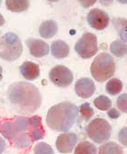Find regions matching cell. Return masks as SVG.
Instances as JSON below:
<instances>
[{
  "instance_id": "1",
  "label": "cell",
  "mask_w": 127,
  "mask_h": 154,
  "mask_svg": "<svg viewBox=\"0 0 127 154\" xmlns=\"http://www.w3.org/2000/svg\"><path fill=\"white\" fill-rule=\"evenodd\" d=\"M7 97L13 108L24 114L36 112L42 103L39 89L35 85L25 81L12 84L8 88Z\"/></svg>"
},
{
  "instance_id": "2",
  "label": "cell",
  "mask_w": 127,
  "mask_h": 154,
  "mask_svg": "<svg viewBox=\"0 0 127 154\" xmlns=\"http://www.w3.org/2000/svg\"><path fill=\"white\" fill-rule=\"evenodd\" d=\"M78 108L69 101H63L51 107L46 115L47 126L55 131L67 132L75 124Z\"/></svg>"
},
{
  "instance_id": "3",
  "label": "cell",
  "mask_w": 127,
  "mask_h": 154,
  "mask_svg": "<svg viewBox=\"0 0 127 154\" xmlns=\"http://www.w3.org/2000/svg\"><path fill=\"white\" fill-rule=\"evenodd\" d=\"M91 74L93 78L98 81L104 82L110 79L115 72V62L114 57L105 52L96 56L91 65Z\"/></svg>"
},
{
  "instance_id": "4",
  "label": "cell",
  "mask_w": 127,
  "mask_h": 154,
  "mask_svg": "<svg viewBox=\"0 0 127 154\" xmlns=\"http://www.w3.org/2000/svg\"><path fill=\"white\" fill-rule=\"evenodd\" d=\"M23 52L20 38L15 33L8 32L0 38V57L7 61L16 60Z\"/></svg>"
},
{
  "instance_id": "5",
  "label": "cell",
  "mask_w": 127,
  "mask_h": 154,
  "mask_svg": "<svg viewBox=\"0 0 127 154\" xmlns=\"http://www.w3.org/2000/svg\"><path fill=\"white\" fill-rule=\"evenodd\" d=\"M87 136L95 143H105L112 136V127L110 123L102 118H96L86 126Z\"/></svg>"
},
{
  "instance_id": "6",
  "label": "cell",
  "mask_w": 127,
  "mask_h": 154,
  "mask_svg": "<svg viewBox=\"0 0 127 154\" xmlns=\"http://www.w3.org/2000/svg\"><path fill=\"white\" fill-rule=\"evenodd\" d=\"M0 132L9 141H13L22 133L29 132L28 119L24 116L16 117L14 120H6L0 125Z\"/></svg>"
},
{
  "instance_id": "7",
  "label": "cell",
  "mask_w": 127,
  "mask_h": 154,
  "mask_svg": "<svg viewBox=\"0 0 127 154\" xmlns=\"http://www.w3.org/2000/svg\"><path fill=\"white\" fill-rule=\"evenodd\" d=\"M75 52L82 58H90L98 51L97 38L94 34L84 33L75 45Z\"/></svg>"
},
{
  "instance_id": "8",
  "label": "cell",
  "mask_w": 127,
  "mask_h": 154,
  "mask_svg": "<svg viewBox=\"0 0 127 154\" xmlns=\"http://www.w3.org/2000/svg\"><path fill=\"white\" fill-rule=\"evenodd\" d=\"M51 82L59 88H66L72 84L74 79L73 72L66 67L58 65L54 67L49 72Z\"/></svg>"
},
{
  "instance_id": "9",
  "label": "cell",
  "mask_w": 127,
  "mask_h": 154,
  "mask_svg": "<svg viewBox=\"0 0 127 154\" xmlns=\"http://www.w3.org/2000/svg\"><path fill=\"white\" fill-rule=\"evenodd\" d=\"M87 22L93 28L103 30L108 26L110 17L105 11L99 8H93L87 15Z\"/></svg>"
},
{
  "instance_id": "10",
  "label": "cell",
  "mask_w": 127,
  "mask_h": 154,
  "mask_svg": "<svg viewBox=\"0 0 127 154\" xmlns=\"http://www.w3.org/2000/svg\"><path fill=\"white\" fill-rule=\"evenodd\" d=\"M77 136L73 132H64L60 134L55 141V147L61 153H70L77 143Z\"/></svg>"
},
{
  "instance_id": "11",
  "label": "cell",
  "mask_w": 127,
  "mask_h": 154,
  "mask_svg": "<svg viewBox=\"0 0 127 154\" xmlns=\"http://www.w3.org/2000/svg\"><path fill=\"white\" fill-rule=\"evenodd\" d=\"M75 90L78 97L83 99H88L93 95L95 91V85L91 79L82 78L76 81Z\"/></svg>"
},
{
  "instance_id": "12",
  "label": "cell",
  "mask_w": 127,
  "mask_h": 154,
  "mask_svg": "<svg viewBox=\"0 0 127 154\" xmlns=\"http://www.w3.org/2000/svg\"><path fill=\"white\" fill-rule=\"evenodd\" d=\"M25 44L29 48L30 54L36 57H42L49 53L48 44L41 39L28 38L26 39Z\"/></svg>"
},
{
  "instance_id": "13",
  "label": "cell",
  "mask_w": 127,
  "mask_h": 154,
  "mask_svg": "<svg viewBox=\"0 0 127 154\" xmlns=\"http://www.w3.org/2000/svg\"><path fill=\"white\" fill-rule=\"evenodd\" d=\"M29 134L33 141L39 140L45 136V130L42 125V119L39 116H33L28 118Z\"/></svg>"
},
{
  "instance_id": "14",
  "label": "cell",
  "mask_w": 127,
  "mask_h": 154,
  "mask_svg": "<svg viewBox=\"0 0 127 154\" xmlns=\"http://www.w3.org/2000/svg\"><path fill=\"white\" fill-rule=\"evenodd\" d=\"M19 69L22 76L27 80H35L40 75L39 66L32 61H25L20 66Z\"/></svg>"
},
{
  "instance_id": "15",
  "label": "cell",
  "mask_w": 127,
  "mask_h": 154,
  "mask_svg": "<svg viewBox=\"0 0 127 154\" xmlns=\"http://www.w3.org/2000/svg\"><path fill=\"white\" fill-rule=\"evenodd\" d=\"M58 31L57 23L54 20L44 21L39 27V34L44 38H51L56 35Z\"/></svg>"
},
{
  "instance_id": "16",
  "label": "cell",
  "mask_w": 127,
  "mask_h": 154,
  "mask_svg": "<svg viewBox=\"0 0 127 154\" xmlns=\"http://www.w3.org/2000/svg\"><path fill=\"white\" fill-rule=\"evenodd\" d=\"M70 48L63 40H55L51 45V53L56 58H65L69 55Z\"/></svg>"
},
{
  "instance_id": "17",
  "label": "cell",
  "mask_w": 127,
  "mask_h": 154,
  "mask_svg": "<svg viewBox=\"0 0 127 154\" xmlns=\"http://www.w3.org/2000/svg\"><path fill=\"white\" fill-rule=\"evenodd\" d=\"M6 5L8 10L20 13L28 9L29 8V0H6Z\"/></svg>"
},
{
  "instance_id": "18",
  "label": "cell",
  "mask_w": 127,
  "mask_h": 154,
  "mask_svg": "<svg viewBox=\"0 0 127 154\" xmlns=\"http://www.w3.org/2000/svg\"><path fill=\"white\" fill-rule=\"evenodd\" d=\"M99 154H123L122 147L114 141H108L106 143L102 144L98 149Z\"/></svg>"
},
{
  "instance_id": "19",
  "label": "cell",
  "mask_w": 127,
  "mask_h": 154,
  "mask_svg": "<svg viewBox=\"0 0 127 154\" xmlns=\"http://www.w3.org/2000/svg\"><path fill=\"white\" fill-rule=\"evenodd\" d=\"M97 149L89 141H82L77 144L75 149V154H96Z\"/></svg>"
},
{
  "instance_id": "20",
  "label": "cell",
  "mask_w": 127,
  "mask_h": 154,
  "mask_svg": "<svg viewBox=\"0 0 127 154\" xmlns=\"http://www.w3.org/2000/svg\"><path fill=\"white\" fill-rule=\"evenodd\" d=\"M115 29L119 32L121 40L127 42V20L124 18H114L113 20Z\"/></svg>"
},
{
  "instance_id": "21",
  "label": "cell",
  "mask_w": 127,
  "mask_h": 154,
  "mask_svg": "<svg viewBox=\"0 0 127 154\" xmlns=\"http://www.w3.org/2000/svg\"><path fill=\"white\" fill-rule=\"evenodd\" d=\"M110 50L114 56L121 57L127 53V44L121 39L114 40L110 46Z\"/></svg>"
},
{
  "instance_id": "22",
  "label": "cell",
  "mask_w": 127,
  "mask_h": 154,
  "mask_svg": "<svg viewBox=\"0 0 127 154\" xmlns=\"http://www.w3.org/2000/svg\"><path fill=\"white\" fill-rule=\"evenodd\" d=\"M105 89L107 91V93L112 96L118 95L123 89V82L119 79H115V78L111 79L106 83Z\"/></svg>"
},
{
  "instance_id": "23",
  "label": "cell",
  "mask_w": 127,
  "mask_h": 154,
  "mask_svg": "<svg viewBox=\"0 0 127 154\" xmlns=\"http://www.w3.org/2000/svg\"><path fill=\"white\" fill-rule=\"evenodd\" d=\"M14 143V146L17 149H25L31 145V143L33 142L32 140L29 132H25L17 136L14 140L12 141Z\"/></svg>"
},
{
  "instance_id": "24",
  "label": "cell",
  "mask_w": 127,
  "mask_h": 154,
  "mask_svg": "<svg viewBox=\"0 0 127 154\" xmlns=\"http://www.w3.org/2000/svg\"><path fill=\"white\" fill-rule=\"evenodd\" d=\"M93 104L100 110H108L112 107V100L105 95H101L93 100Z\"/></svg>"
},
{
  "instance_id": "25",
  "label": "cell",
  "mask_w": 127,
  "mask_h": 154,
  "mask_svg": "<svg viewBox=\"0 0 127 154\" xmlns=\"http://www.w3.org/2000/svg\"><path fill=\"white\" fill-rule=\"evenodd\" d=\"M35 154H55L53 148L46 143V142H39L34 148Z\"/></svg>"
},
{
  "instance_id": "26",
  "label": "cell",
  "mask_w": 127,
  "mask_h": 154,
  "mask_svg": "<svg viewBox=\"0 0 127 154\" xmlns=\"http://www.w3.org/2000/svg\"><path fill=\"white\" fill-rule=\"evenodd\" d=\"M79 110H80V113H81L83 119H84V120H86V121L89 120V119L93 116V114H94L93 109H92V107L90 106V104L87 103V102L82 104V105L80 106Z\"/></svg>"
},
{
  "instance_id": "27",
  "label": "cell",
  "mask_w": 127,
  "mask_h": 154,
  "mask_svg": "<svg viewBox=\"0 0 127 154\" xmlns=\"http://www.w3.org/2000/svg\"><path fill=\"white\" fill-rule=\"evenodd\" d=\"M116 106L123 113H127V93L120 95L116 100Z\"/></svg>"
},
{
  "instance_id": "28",
  "label": "cell",
  "mask_w": 127,
  "mask_h": 154,
  "mask_svg": "<svg viewBox=\"0 0 127 154\" xmlns=\"http://www.w3.org/2000/svg\"><path fill=\"white\" fill-rule=\"evenodd\" d=\"M118 140L122 145H123L124 147H127V127H124L119 131Z\"/></svg>"
},
{
  "instance_id": "29",
  "label": "cell",
  "mask_w": 127,
  "mask_h": 154,
  "mask_svg": "<svg viewBox=\"0 0 127 154\" xmlns=\"http://www.w3.org/2000/svg\"><path fill=\"white\" fill-rule=\"evenodd\" d=\"M107 116L110 118V119H118L121 114L119 112V110L116 109V108H111L108 109V112H107Z\"/></svg>"
},
{
  "instance_id": "30",
  "label": "cell",
  "mask_w": 127,
  "mask_h": 154,
  "mask_svg": "<svg viewBox=\"0 0 127 154\" xmlns=\"http://www.w3.org/2000/svg\"><path fill=\"white\" fill-rule=\"evenodd\" d=\"M77 1L80 3V5H81L83 8H87L92 7L93 4H95V2H96L97 0H77Z\"/></svg>"
},
{
  "instance_id": "31",
  "label": "cell",
  "mask_w": 127,
  "mask_h": 154,
  "mask_svg": "<svg viewBox=\"0 0 127 154\" xmlns=\"http://www.w3.org/2000/svg\"><path fill=\"white\" fill-rule=\"evenodd\" d=\"M6 149V142L3 140V138L0 137V154L3 153Z\"/></svg>"
},
{
  "instance_id": "32",
  "label": "cell",
  "mask_w": 127,
  "mask_h": 154,
  "mask_svg": "<svg viewBox=\"0 0 127 154\" xmlns=\"http://www.w3.org/2000/svg\"><path fill=\"white\" fill-rule=\"evenodd\" d=\"M99 1L103 6H110L113 4L114 0H99Z\"/></svg>"
},
{
  "instance_id": "33",
  "label": "cell",
  "mask_w": 127,
  "mask_h": 154,
  "mask_svg": "<svg viewBox=\"0 0 127 154\" xmlns=\"http://www.w3.org/2000/svg\"><path fill=\"white\" fill-rule=\"evenodd\" d=\"M4 24H5V18L1 14H0V26H3Z\"/></svg>"
},
{
  "instance_id": "34",
  "label": "cell",
  "mask_w": 127,
  "mask_h": 154,
  "mask_svg": "<svg viewBox=\"0 0 127 154\" xmlns=\"http://www.w3.org/2000/svg\"><path fill=\"white\" fill-rule=\"evenodd\" d=\"M2 78H3V69L1 66H0V80L2 79Z\"/></svg>"
},
{
  "instance_id": "35",
  "label": "cell",
  "mask_w": 127,
  "mask_h": 154,
  "mask_svg": "<svg viewBox=\"0 0 127 154\" xmlns=\"http://www.w3.org/2000/svg\"><path fill=\"white\" fill-rule=\"evenodd\" d=\"M117 1L121 4H124V5L127 4V0H117Z\"/></svg>"
},
{
  "instance_id": "36",
  "label": "cell",
  "mask_w": 127,
  "mask_h": 154,
  "mask_svg": "<svg viewBox=\"0 0 127 154\" xmlns=\"http://www.w3.org/2000/svg\"><path fill=\"white\" fill-rule=\"evenodd\" d=\"M47 1H49V2H58L59 0H47Z\"/></svg>"
},
{
  "instance_id": "37",
  "label": "cell",
  "mask_w": 127,
  "mask_h": 154,
  "mask_svg": "<svg viewBox=\"0 0 127 154\" xmlns=\"http://www.w3.org/2000/svg\"><path fill=\"white\" fill-rule=\"evenodd\" d=\"M1 3H2V0H0V5H1Z\"/></svg>"
}]
</instances>
